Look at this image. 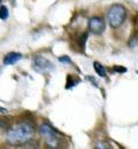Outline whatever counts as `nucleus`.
<instances>
[{
	"instance_id": "nucleus-2",
	"label": "nucleus",
	"mask_w": 138,
	"mask_h": 149,
	"mask_svg": "<svg viewBox=\"0 0 138 149\" xmlns=\"http://www.w3.org/2000/svg\"><path fill=\"white\" fill-rule=\"evenodd\" d=\"M107 19L113 29H116L125 21V8L122 5H114L111 7L107 14Z\"/></svg>"
},
{
	"instance_id": "nucleus-10",
	"label": "nucleus",
	"mask_w": 138,
	"mask_h": 149,
	"mask_svg": "<svg viewBox=\"0 0 138 149\" xmlns=\"http://www.w3.org/2000/svg\"><path fill=\"white\" fill-rule=\"evenodd\" d=\"M0 19H8V9L6 6H1L0 7Z\"/></svg>"
},
{
	"instance_id": "nucleus-5",
	"label": "nucleus",
	"mask_w": 138,
	"mask_h": 149,
	"mask_svg": "<svg viewBox=\"0 0 138 149\" xmlns=\"http://www.w3.org/2000/svg\"><path fill=\"white\" fill-rule=\"evenodd\" d=\"M105 28H106L105 21L102 19H100V17H92V19L89 21V29L95 35L102 33L105 31Z\"/></svg>"
},
{
	"instance_id": "nucleus-8",
	"label": "nucleus",
	"mask_w": 138,
	"mask_h": 149,
	"mask_svg": "<svg viewBox=\"0 0 138 149\" xmlns=\"http://www.w3.org/2000/svg\"><path fill=\"white\" fill-rule=\"evenodd\" d=\"M95 149H114V148L111 146V143H109L108 141H105V140H100V141H98V142L96 143V146H95Z\"/></svg>"
},
{
	"instance_id": "nucleus-1",
	"label": "nucleus",
	"mask_w": 138,
	"mask_h": 149,
	"mask_svg": "<svg viewBox=\"0 0 138 149\" xmlns=\"http://www.w3.org/2000/svg\"><path fill=\"white\" fill-rule=\"evenodd\" d=\"M35 134V127L29 122H19L7 131V142L13 146H20L29 142Z\"/></svg>"
},
{
	"instance_id": "nucleus-3",
	"label": "nucleus",
	"mask_w": 138,
	"mask_h": 149,
	"mask_svg": "<svg viewBox=\"0 0 138 149\" xmlns=\"http://www.w3.org/2000/svg\"><path fill=\"white\" fill-rule=\"evenodd\" d=\"M39 133L43 135V138L45 139V142L48 147L51 148H57L59 146V139L58 135L55 133V131L53 130L50 125L47 124H43L39 126Z\"/></svg>"
},
{
	"instance_id": "nucleus-9",
	"label": "nucleus",
	"mask_w": 138,
	"mask_h": 149,
	"mask_svg": "<svg viewBox=\"0 0 138 149\" xmlns=\"http://www.w3.org/2000/svg\"><path fill=\"white\" fill-rule=\"evenodd\" d=\"M93 67H95V70L98 74V76H100V77H105L106 76V69L99 62H95L93 63Z\"/></svg>"
},
{
	"instance_id": "nucleus-7",
	"label": "nucleus",
	"mask_w": 138,
	"mask_h": 149,
	"mask_svg": "<svg viewBox=\"0 0 138 149\" xmlns=\"http://www.w3.org/2000/svg\"><path fill=\"white\" fill-rule=\"evenodd\" d=\"M79 81V78H75L74 79V76L73 74H68V77H67V86H66V88H71V87H74L75 85H77Z\"/></svg>"
},
{
	"instance_id": "nucleus-12",
	"label": "nucleus",
	"mask_w": 138,
	"mask_h": 149,
	"mask_svg": "<svg viewBox=\"0 0 138 149\" xmlns=\"http://www.w3.org/2000/svg\"><path fill=\"white\" fill-rule=\"evenodd\" d=\"M59 61L62 63H70V58L68 56H59Z\"/></svg>"
},
{
	"instance_id": "nucleus-4",
	"label": "nucleus",
	"mask_w": 138,
	"mask_h": 149,
	"mask_svg": "<svg viewBox=\"0 0 138 149\" xmlns=\"http://www.w3.org/2000/svg\"><path fill=\"white\" fill-rule=\"evenodd\" d=\"M32 68L39 74H46L54 69V64L44 56L36 55L32 58Z\"/></svg>"
},
{
	"instance_id": "nucleus-15",
	"label": "nucleus",
	"mask_w": 138,
	"mask_h": 149,
	"mask_svg": "<svg viewBox=\"0 0 138 149\" xmlns=\"http://www.w3.org/2000/svg\"><path fill=\"white\" fill-rule=\"evenodd\" d=\"M0 2H1V0H0Z\"/></svg>"
},
{
	"instance_id": "nucleus-6",
	"label": "nucleus",
	"mask_w": 138,
	"mask_h": 149,
	"mask_svg": "<svg viewBox=\"0 0 138 149\" xmlns=\"http://www.w3.org/2000/svg\"><path fill=\"white\" fill-rule=\"evenodd\" d=\"M21 57H22V54H20V53H16V52L8 53L7 55L4 57V64H6V65L15 64L18 61H20Z\"/></svg>"
},
{
	"instance_id": "nucleus-11",
	"label": "nucleus",
	"mask_w": 138,
	"mask_h": 149,
	"mask_svg": "<svg viewBox=\"0 0 138 149\" xmlns=\"http://www.w3.org/2000/svg\"><path fill=\"white\" fill-rule=\"evenodd\" d=\"M136 45H138V37H131L130 41H129V46L130 47H135Z\"/></svg>"
},
{
	"instance_id": "nucleus-14",
	"label": "nucleus",
	"mask_w": 138,
	"mask_h": 149,
	"mask_svg": "<svg viewBox=\"0 0 138 149\" xmlns=\"http://www.w3.org/2000/svg\"><path fill=\"white\" fill-rule=\"evenodd\" d=\"M4 125H5V123L2 120H0V126H4Z\"/></svg>"
},
{
	"instance_id": "nucleus-13",
	"label": "nucleus",
	"mask_w": 138,
	"mask_h": 149,
	"mask_svg": "<svg viewBox=\"0 0 138 149\" xmlns=\"http://www.w3.org/2000/svg\"><path fill=\"white\" fill-rule=\"evenodd\" d=\"M114 71H118V72H125L127 69L124 67H120V65H115L114 67Z\"/></svg>"
}]
</instances>
